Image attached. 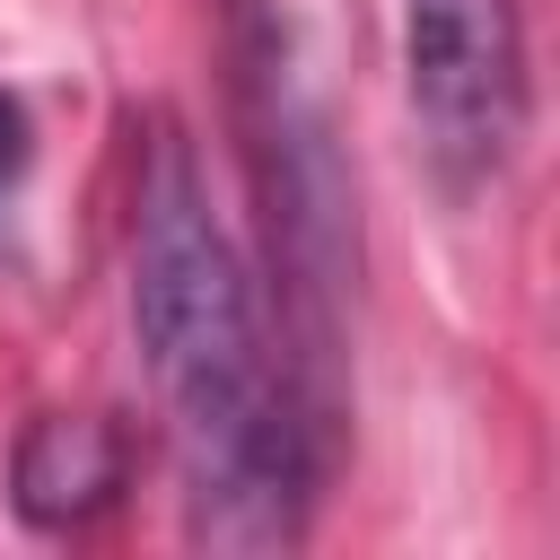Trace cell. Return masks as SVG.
<instances>
[{"label": "cell", "instance_id": "obj_4", "mask_svg": "<svg viewBox=\"0 0 560 560\" xmlns=\"http://www.w3.org/2000/svg\"><path fill=\"white\" fill-rule=\"evenodd\" d=\"M26 158H35V140H26V114H18V96H0V201L18 192Z\"/></svg>", "mask_w": 560, "mask_h": 560}, {"label": "cell", "instance_id": "obj_3", "mask_svg": "<svg viewBox=\"0 0 560 560\" xmlns=\"http://www.w3.org/2000/svg\"><path fill=\"white\" fill-rule=\"evenodd\" d=\"M9 481L35 525H79L122 490V438L88 411H44V420H26Z\"/></svg>", "mask_w": 560, "mask_h": 560}, {"label": "cell", "instance_id": "obj_2", "mask_svg": "<svg viewBox=\"0 0 560 560\" xmlns=\"http://www.w3.org/2000/svg\"><path fill=\"white\" fill-rule=\"evenodd\" d=\"M402 79L429 166L455 192H481L525 140L516 0H402Z\"/></svg>", "mask_w": 560, "mask_h": 560}, {"label": "cell", "instance_id": "obj_1", "mask_svg": "<svg viewBox=\"0 0 560 560\" xmlns=\"http://www.w3.org/2000/svg\"><path fill=\"white\" fill-rule=\"evenodd\" d=\"M131 324L184 464V516L210 551H280L306 508V420L262 332L254 280L201 192L175 122H158L131 192Z\"/></svg>", "mask_w": 560, "mask_h": 560}]
</instances>
